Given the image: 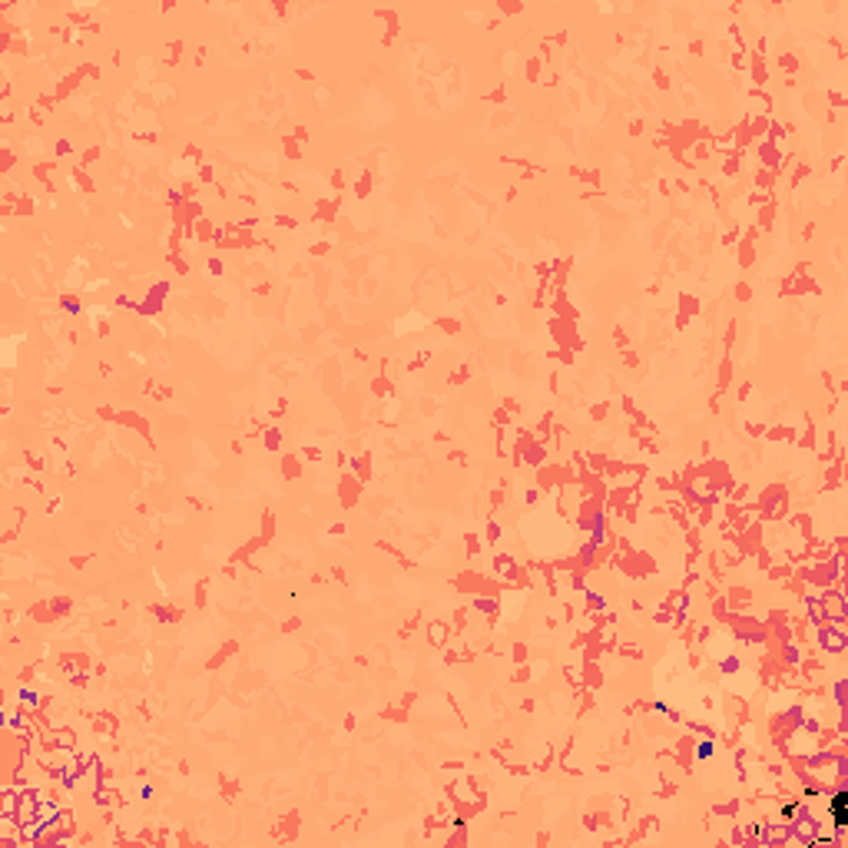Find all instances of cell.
<instances>
[{"mask_svg": "<svg viewBox=\"0 0 848 848\" xmlns=\"http://www.w3.org/2000/svg\"><path fill=\"white\" fill-rule=\"evenodd\" d=\"M829 812H832V825L845 829V822H848V795H845V789H835L829 795Z\"/></svg>", "mask_w": 848, "mask_h": 848, "instance_id": "cell-1", "label": "cell"}]
</instances>
